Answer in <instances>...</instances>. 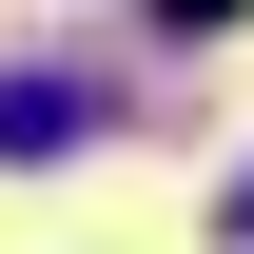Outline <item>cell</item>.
<instances>
[{"label":"cell","instance_id":"1","mask_svg":"<svg viewBox=\"0 0 254 254\" xmlns=\"http://www.w3.org/2000/svg\"><path fill=\"white\" fill-rule=\"evenodd\" d=\"M98 137V78L78 59H0V157H78Z\"/></svg>","mask_w":254,"mask_h":254},{"label":"cell","instance_id":"2","mask_svg":"<svg viewBox=\"0 0 254 254\" xmlns=\"http://www.w3.org/2000/svg\"><path fill=\"white\" fill-rule=\"evenodd\" d=\"M137 20H157V39H235L254 0H137Z\"/></svg>","mask_w":254,"mask_h":254},{"label":"cell","instance_id":"3","mask_svg":"<svg viewBox=\"0 0 254 254\" xmlns=\"http://www.w3.org/2000/svg\"><path fill=\"white\" fill-rule=\"evenodd\" d=\"M215 215H235V235H254V176H235V195H215Z\"/></svg>","mask_w":254,"mask_h":254}]
</instances>
